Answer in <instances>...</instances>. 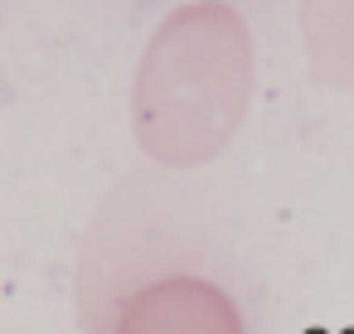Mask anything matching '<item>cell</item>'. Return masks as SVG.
<instances>
[{
  "instance_id": "obj_1",
  "label": "cell",
  "mask_w": 354,
  "mask_h": 334,
  "mask_svg": "<svg viewBox=\"0 0 354 334\" xmlns=\"http://www.w3.org/2000/svg\"><path fill=\"white\" fill-rule=\"evenodd\" d=\"M252 92V44L238 10H175L136 73V141L165 165H199L228 146Z\"/></svg>"
},
{
  "instance_id": "obj_2",
  "label": "cell",
  "mask_w": 354,
  "mask_h": 334,
  "mask_svg": "<svg viewBox=\"0 0 354 334\" xmlns=\"http://www.w3.org/2000/svg\"><path fill=\"white\" fill-rule=\"evenodd\" d=\"M117 334H248V324L223 286L204 276H165L122 305Z\"/></svg>"
}]
</instances>
